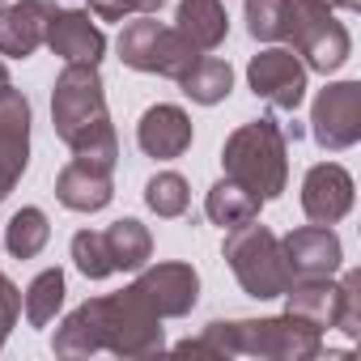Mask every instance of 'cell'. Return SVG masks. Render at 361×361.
Listing matches in <instances>:
<instances>
[{
    "instance_id": "44dd1931",
    "label": "cell",
    "mask_w": 361,
    "mask_h": 361,
    "mask_svg": "<svg viewBox=\"0 0 361 361\" xmlns=\"http://www.w3.org/2000/svg\"><path fill=\"white\" fill-rule=\"evenodd\" d=\"M178 85H183V94H188L192 102L217 106V102H226L230 90H234V68H230V60H221V56H200L183 77H178Z\"/></svg>"
},
{
    "instance_id": "d6986e66",
    "label": "cell",
    "mask_w": 361,
    "mask_h": 361,
    "mask_svg": "<svg viewBox=\"0 0 361 361\" xmlns=\"http://www.w3.org/2000/svg\"><path fill=\"white\" fill-rule=\"evenodd\" d=\"M174 30L196 51H217L230 35V13H226L221 0H178Z\"/></svg>"
},
{
    "instance_id": "7402d4cb",
    "label": "cell",
    "mask_w": 361,
    "mask_h": 361,
    "mask_svg": "<svg viewBox=\"0 0 361 361\" xmlns=\"http://www.w3.org/2000/svg\"><path fill=\"white\" fill-rule=\"evenodd\" d=\"M106 247H111V259H115V272H136L153 259V234L149 226H140L136 217H119L102 230Z\"/></svg>"
},
{
    "instance_id": "8992f818",
    "label": "cell",
    "mask_w": 361,
    "mask_h": 361,
    "mask_svg": "<svg viewBox=\"0 0 361 361\" xmlns=\"http://www.w3.org/2000/svg\"><path fill=\"white\" fill-rule=\"evenodd\" d=\"M119 60L136 73H153V77H170L178 81L204 51H196L174 26H161L153 13H140L132 18L123 30H119Z\"/></svg>"
},
{
    "instance_id": "9c48e42d",
    "label": "cell",
    "mask_w": 361,
    "mask_h": 361,
    "mask_svg": "<svg viewBox=\"0 0 361 361\" xmlns=\"http://www.w3.org/2000/svg\"><path fill=\"white\" fill-rule=\"evenodd\" d=\"M310 136L327 153L353 149L361 140V81H336L319 90L310 106Z\"/></svg>"
},
{
    "instance_id": "83f0119b",
    "label": "cell",
    "mask_w": 361,
    "mask_h": 361,
    "mask_svg": "<svg viewBox=\"0 0 361 361\" xmlns=\"http://www.w3.org/2000/svg\"><path fill=\"white\" fill-rule=\"evenodd\" d=\"M336 331H344L348 340L361 336V272L357 268H348L340 276V323H336Z\"/></svg>"
},
{
    "instance_id": "603a6c76",
    "label": "cell",
    "mask_w": 361,
    "mask_h": 361,
    "mask_svg": "<svg viewBox=\"0 0 361 361\" xmlns=\"http://www.w3.org/2000/svg\"><path fill=\"white\" fill-rule=\"evenodd\" d=\"M247 30L255 43H289L298 26V0H247Z\"/></svg>"
},
{
    "instance_id": "5bb4252c",
    "label": "cell",
    "mask_w": 361,
    "mask_h": 361,
    "mask_svg": "<svg viewBox=\"0 0 361 361\" xmlns=\"http://www.w3.org/2000/svg\"><path fill=\"white\" fill-rule=\"evenodd\" d=\"M47 47L64 64H98L106 51V35L90 9H56L47 22Z\"/></svg>"
},
{
    "instance_id": "4fadbf2b",
    "label": "cell",
    "mask_w": 361,
    "mask_h": 361,
    "mask_svg": "<svg viewBox=\"0 0 361 361\" xmlns=\"http://www.w3.org/2000/svg\"><path fill=\"white\" fill-rule=\"evenodd\" d=\"M353 209V174L340 161H319L302 178V213L314 226H336Z\"/></svg>"
},
{
    "instance_id": "277c9868",
    "label": "cell",
    "mask_w": 361,
    "mask_h": 361,
    "mask_svg": "<svg viewBox=\"0 0 361 361\" xmlns=\"http://www.w3.org/2000/svg\"><path fill=\"white\" fill-rule=\"evenodd\" d=\"M289 140L281 132L276 119L259 115L243 128H234L226 136V149H221V166L234 183H243L251 196H259L264 204L268 200H281L285 183H289V157H285Z\"/></svg>"
},
{
    "instance_id": "7a4b0ae2",
    "label": "cell",
    "mask_w": 361,
    "mask_h": 361,
    "mask_svg": "<svg viewBox=\"0 0 361 361\" xmlns=\"http://www.w3.org/2000/svg\"><path fill=\"white\" fill-rule=\"evenodd\" d=\"M51 128L73 149V157H85V161L115 170L119 140L111 128L98 64H64L60 68V77L51 85Z\"/></svg>"
},
{
    "instance_id": "1f68e13d",
    "label": "cell",
    "mask_w": 361,
    "mask_h": 361,
    "mask_svg": "<svg viewBox=\"0 0 361 361\" xmlns=\"http://www.w3.org/2000/svg\"><path fill=\"white\" fill-rule=\"evenodd\" d=\"M9 85H13V81H9V68L0 64V90H9Z\"/></svg>"
},
{
    "instance_id": "4316f807",
    "label": "cell",
    "mask_w": 361,
    "mask_h": 361,
    "mask_svg": "<svg viewBox=\"0 0 361 361\" xmlns=\"http://www.w3.org/2000/svg\"><path fill=\"white\" fill-rule=\"evenodd\" d=\"M73 264H77V272L90 276V281L115 276V259H111V247H106L102 230H77V234H73Z\"/></svg>"
},
{
    "instance_id": "d4e9b609",
    "label": "cell",
    "mask_w": 361,
    "mask_h": 361,
    "mask_svg": "<svg viewBox=\"0 0 361 361\" xmlns=\"http://www.w3.org/2000/svg\"><path fill=\"white\" fill-rule=\"evenodd\" d=\"M60 306H64V272H60V268H47V272H39V276L26 285V293H22L26 323H30V327H47V323L60 314Z\"/></svg>"
},
{
    "instance_id": "6da1fadb",
    "label": "cell",
    "mask_w": 361,
    "mask_h": 361,
    "mask_svg": "<svg viewBox=\"0 0 361 361\" xmlns=\"http://www.w3.org/2000/svg\"><path fill=\"white\" fill-rule=\"evenodd\" d=\"M161 314L128 285L106 298L81 302L51 336L56 357H94V353H115V357H153L161 353Z\"/></svg>"
},
{
    "instance_id": "836d02e7",
    "label": "cell",
    "mask_w": 361,
    "mask_h": 361,
    "mask_svg": "<svg viewBox=\"0 0 361 361\" xmlns=\"http://www.w3.org/2000/svg\"><path fill=\"white\" fill-rule=\"evenodd\" d=\"M0 5H9V0H0Z\"/></svg>"
},
{
    "instance_id": "2e32d148",
    "label": "cell",
    "mask_w": 361,
    "mask_h": 361,
    "mask_svg": "<svg viewBox=\"0 0 361 361\" xmlns=\"http://www.w3.org/2000/svg\"><path fill=\"white\" fill-rule=\"evenodd\" d=\"M51 13H56L51 0H13V5H0V56H9V60L35 56L47 43Z\"/></svg>"
},
{
    "instance_id": "4dcf8cb0",
    "label": "cell",
    "mask_w": 361,
    "mask_h": 361,
    "mask_svg": "<svg viewBox=\"0 0 361 361\" xmlns=\"http://www.w3.org/2000/svg\"><path fill=\"white\" fill-rule=\"evenodd\" d=\"M314 5H323V9H361V0H314Z\"/></svg>"
},
{
    "instance_id": "8fae6325",
    "label": "cell",
    "mask_w": 361,
    "mask_h": 361,
    "mask_svg": "<svg viewBox=\"0 0 361 361\" xmlns=\"http://www.w3.org/2000/svg\"><path fill=\"white\" fill-rule=\"evenodd\" d=\"M30 166V102L22 90H0V204Z\"/></svg>"
},
{
    "instance_id": "f1b7e54d",
    "label": "cell",
    "mask_w": 361,
    "mask_h": 361,
    "mask_svg": "<svg viewBox=\"0 0 361 361\" xmlns=\"http://www.w3.org/2000/svg\"><path fill=\"white\" fill-rule=\"evenodd\" d=\"M166 0H90V13L98 22H123V18H140V13H157Z\"/></svg>"
},
{
    "instance_id": "d6a6232c",
    "label": "cell",
    "mask_w": 361,
    "mask_h": 361,
    "mask_svg": "<svg viewBox=\"0 0 361 361\" xmlns=\"http://www.w3.org/2000/svg\"><path fill=\"white\" fill-rule=\"evenodd\" d=\"M5 285H9V276H5V272H0V293H5Z\"/></svg>"
},
{
    "instance_id": "5b68a950",
    "label": "cell",
    "mask_w": 361,
    "mask_h": 361,
    "mask_svg": "<svg viewBox=\"0 0 361 361\" xmlns=\"http://www.w3.org/2000/svg\"><path fill=\"white\" fill-rule=\"evenodd\" d=\"M234 281L243 285L247 298H259V302H272L289 289V268H285V251H281V238L259 226V221H247L238 230H226V247H221Z\"/></svg>"
},
{
    "instance_id": "ac0fdd59",
    "label": "cell",
    "mask_w": 361,
    "mask_h": 361,
    "mask_svg": "<svg viewBox=\"0 0 361 361\" xmlns=\"http://www.w3.org/2000/svg\"><path fill=\"white\" fill-rule=\"evenodd\" d=\"M281 298H285V314H298L319 331H331L340 323V281H331V276L289 281V289Z\"/></svg>"
},
{
    "instance_id": "30bf717a",
    "label": "cell",
    "mask_w": 361,
    "mask_h": 361,
    "mask_svg": "<svg viewBox=\"0 0 361 361\" xmlns=\"http://www.w3.org/2000/svg\"><path fill=\"white\" fill-rule=\"evenodd\" d=\"M132 289H136L161 319H183V314L200 302V276H196V268H192V264H178V259L136 268Z\"/></svg>"
},
{
    "instance_id": "e0dca14e",
    "label": "cell",
    "mask_w": 361,
    "mask_h": 361,
    "mask_svg": "<svg viewBox=\"0 0 361 361\" xmlns=\"http://www.w3.org/2000/svg\"><path fill=\"white\" fill-rule=\"evenodd\" d=\"M115 196V183H111V170L98 166V161H85V157H73L60 174H56V200L73 213H98L106 209Z\"/></svg>"
},
{
    "instance_id": "ba28073f",
    "label": "cell",
    "mask_w": 361,
    "mask_h": 361,
    "mask_svg": "<svg viewBox=\"0 0 361 361\" xmlns=\"http://www.w3.org/2000/svg\"><path fill=\"white\" fill-rule=\"evenodd\" d=\"M306 77L310 68L302 64V56L293 47H264L259 56H251L247 64V85L255 98H264L276 111H298L306 98Z\"/></svg>"
},
{
    "instance_id": "f546056e",
    "label": "cell",
    "mask_w": 361,
    "mask_h": 361,
    "mask_svg": "<svg viewBox=\"0 0 361 361\" xmlns=\"http://www.w3.org/2000/svg\"><path fill=\"white\" fill-rule=\"evenodd\" d=\"M18 314H22V289L9 281L5 293H0V348H5V340H9V331H13V323H18Z\"/></svg>"
},
{
    "instance_id": "52a82bcc",
    "label": "cell",
    "mask_w": 361,
    "mask_h": 361,
    "mask_svg": "<svg viewBox=\"0 0 361 361\" xmlns=\"http://www.w3.org/2000/svg\"><path fill=\"white\" fill-rule=\"evenodd\" d=\"M289 47L302 56V64L310 73H336L348 56H353V39L344 30V22H336L331 9L314 5V0H298V26Z\"/></svg>"
},
{
    "instance_id": "3957f363",
    "label": "cell",
    "mask_w": 361,
    "mask_h": 361,
    "mask_svg": "<svg viewBox=\"0 0 361 361\" xmlns=\"http://www.w3.org/2000/svg\"><path fill=\"white\" fill-rule=\"evenodd\" d=\"M178 353L188 357H268V361H310L323 353V331L298 314L276 319H230L209 323L196 340H183Z\"/></svg>"
},
{
    "instance_id": "cb8c5ba5",
    "label": "cell",
    "mask_w": 361,
    "mask_h": 361,
    "mask_svg": "<svg viewBox=\"0 0 361 361\" xmlns=\"http://www.w3.org/2000/svg\"><path fill=\"white\" fill-rule=\"evenodd\" d=\"M47 238H51L47 213L35 209V204L18 209V213L9 217V226H5V251H9L13 259H35V255L47 247Z\"/></svg>"
},
{
    "instance_id": "7c38bea8",
    "label": "cell",
    "mask_w": 361,
    "mask_h": 361,
    "mask_svg": "<svg viewBox=\"0 0 361 361\" xmlns=\"http://www.w3.org/2000/svg\"><path fill=\"white\" fill-rule=\"evenodd\" d=\"M281 251H285V268L293 281H319V276H336L340 264H344V247L336 238L331 226H302V230H289L281 238Z\"/></svg>"
},
{
    "instance_id": "484cf974",
    "label": "cell",
    "mask_w": 361,
    "mask_h": 361,
    "mask_svg": "<svg viewBox=\"0 0 361 361\" xmlns=\"http://www.w3.org/2000/svg\"><path fill=\"white\" fill-rule=\"evenodd\" d=\"M145 204L149 213L157 217H183L188 204H192V188H188V178L183 174H174V170H157L149 183H145Z\"/></svg>"
},
{
    "instance_id": "ffe728a7",
    "label": "cell",
    "mask_w": 361,
    "mask_h": 361,
    "mask_svg": "<svg viewBox=\"0 0 361 361\" xmlns=\"http://www.w3.org/2000/svg\"><path fill=\"white\" fill-rule=\"evenodd\" d=\"M259 209H264V200L251 196L243 183H234L230 174L217 178L213 192H209V200H204L209 221L221 226V230H238V226H247V221H259Z\"/></svg>"
},
{
    "instance_id": "9a60e30c",
    "label": "cell",
    "mask_w": 361,
    "mask_h": 361,
    "mask_svg": "<svg viewBox=\"0 0 361 361\" xmlns=\"http://www.w3.org/2000/svg\"><path fill=\"white\" fill-rule=\"evenodd\" d=\"M192 115L174 102H157L140 115L136 123V145L145 157H157V161H170V157H183L192 149Z\"/></svg>"
}]
</instances>
